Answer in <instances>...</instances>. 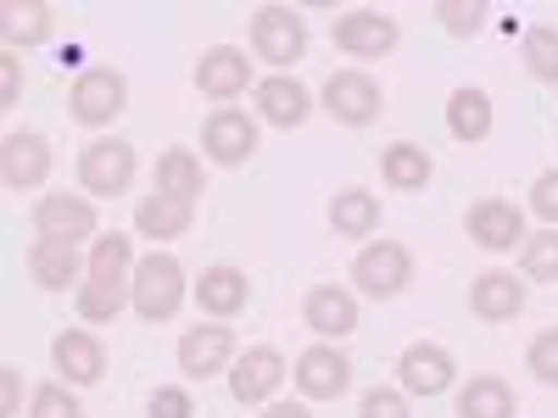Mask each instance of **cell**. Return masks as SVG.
Segmentation results:
<instances>
[{"instance_id":"obj_13","label":"cell","mask_w":558,"mask_h":418,"mask_svg":"<svg viewBox=\"0 0 558 418\" xmlns=\"http://www.w3.org/2000/svg\"><path fill=\"white\" fill-rule=\"evenodd\" d=\"M291 380H296L302 402H336V396H347V385H352V362H347V352H336L330 341H318V346H307V352L296 357Z\"/></svg>"},{"instance_id":"obj_10","label":"cell","mask_w":558,"mask_h":418,"mask_svg":"<svg viewBox=\"0 0 558 418\" xmlns=\"http://www.w3.org/2000/svg\"><path fill=\"white\" fill-rule=\"evenodd\" d=\"M279 385H286V357L274 346H246L235 362H229V396L241 407H268L279 402Z\"/></svg>"},{"instance_id":"obj_8","label":"cell","mask_w":558,"mask_h":418,"mask_svg":"<svg viewBox=\"0 0 558 418\" xmlns=\"http://www.w3.org/2000/svg\"><path fill=\"white\" fill-rule=\"evenodd\" d=\"M78 184L84 196H123L134 184V146L118 134H101L78 151Z\"/></svg>"},{"instance_id":"obj_22","label":"cell","mask_w":558,"mask_h":418,"mask_svg":"<svg viewBox=\"0 0 558 418\" xmlns=\"http://www.w3.org/2000/svg\"><path fill=\"white\" fill-rule=\"evenodd\" d=\"M246 302H252V285H246V273H241V268L218 262V268H207V273H202V285H196V307H202L213 323H229L235 312H246Z\"/></svg>"},{"instance_id":"obj_35","label":"cell","mask_w":558,"mask_h":418,"mask_svg":"<svg viewBox=\"0 0 558 418\" xmlns=\"http://www.w3.org/2000/svg\"><path fill=\"white\" fill-rule=\"evenodd\" d=\"M525 368H531L542 385H558V330H542V335L525 346Z\"/></svg>"},{"instance_id":"obj_32","label":"cell","mask_w":558,"mask_h":418,"mask_svg":"<svg viewBox=\"0 0 558 418\" xmlns=\"http://www.w3.org/2000/svg\"><path fill=\"white\" fill-rule=\"evenodd\" d=\"M520 273H525V279H542V285H553V279H558V229L525 235V246H520Z\"/></svg>"},{"instance_id":"obj_20","label":"cell","mask_w":558,"mask_h":418,"mask_svg":"<svg viewBox=\"0 0 558 418\" xmlns=\"http://www.w3.org/2000/svg\"><path fill=\"white\" fill-rule=\"evenodd\" d=\"M470 312L481 323H508L525 312V279H514L508 268H486L470 279Z\"/></svg>"},{"instance_id":"obj_17","label":"cell","mask_w":558,"mask_h":418,"mask_svg":"<svg viewBox=\"0 0 558 418\" xmlns=\"http://www.w3.org/2000/svg\"><path fill=\"white\" fill-rule=\"evenodd\" d=\"M252 101H257V118L274 123V128H302L313 118V96H307V84L291 78V73H268L257 78L252 89Z\"/></svg>"},{"instance_id":"obj_25","label":"cell","mask_w":558,"mask_h":418,"mask_svg":"<svg viewBox=\"0 0 558 418\" xmlns=\"http://www.w3.org/2000/svg\"><path fill=\"white\" fill-rule=\"evenodd\" d=\"M28 273H34V285H45V291L84 285L78 246H62V241H34V246H28Z\"/></svg>"},{"instance_id":"obj_24","label":"cell","mask_w":558,"mask_h":418,"mask_svg":"<svg viewBox=\"0 0 558 418\" xmlns=\"http://www.w3.org/2000/svg\"><path fill=\"white\" fill-rule=\"evenodd\" d=\"M492 96L486 89H475V84H458L452 96H447V134L452 139H463V146H475V139H486L492 134Z\"/></svg>"},{"instance_id":"obj_4","label":"cell","mask_w":558,"mask_h":418,"mask_svg":"<svg viewBox=\"0 0 558 418\" xmlns=\"http://www.w3.org/2000/svg\"><path fill=\"white\" fill-rule=\"evenodd\" d=\"M307 51V23L296 7H257L252 12V57L268 62L274 73H286Z\"/></svg>"},{"instance_id":"obj_3","label":"cell","mask_w":558,"mask_h":418,"mask_svg":"<svg viewBox=\"0 0 558 418\" xmlns=\"http://www.w3.org/2000/svg\"><path fill=\"white\" fill-rule=\"evenodd\" d=\"M129 107V78L118 67H84L68 89V112L84 128H112Z\"/></svg>"},{"instance_id":"obj_18","label":"cell","mask_w":558,"mask_h":418,"mask_svg":"<svg viewBox=\"0 0 558 418\" xmlns=\"http://www.w3.org/2000/svg\"><path fill=\"white\" fill-rule=\"evenodd\" d=\"M302 323L318 335V341H347L357 330V296L347 285H313L307 302H302Z\"/></svg>"},{"instance_id":"obj_19","label":"cell","mask_w":558,"mask_h":418,"mask_svg":"<svg viewBox=\"0 0 558 418\" xmlns=\"http://www.w3.org/2000/svg\"><path fill=\"white\" fill-rule=\"evenodd\" d=\"M196 89H202L207 101H235V96H246V89H257L246 51H235V45H213V51H202Z\"/></svg>"},{"instance_id":"obj_23","label":"cell","mask_w":558,"mask_h":418,"mask_svg":"<svg viewBox=\"0 0 558 418\" xmlns=\"http://www.w3.org/2000/svg\"><path fill=\"white\" fill-rule=\"evenodd\" d=\"M191 223H196V201H179V196H146L134 207L140 241H179L191 235Z\"/></svg>"},{"instance_id":"obj_30","label":"cell","mask_w":558,"mask_h":418,"mask_svg":"<svg viewBox=\"0 0 558 418\" xmlns=\"http://www.w3.org/2000/svg\"><path fill=\"white\" fill-rule=\"evenodd\" d=\"M157 196H179V201H196L202 196V157L196 151H162L157 157Z\"/></svg>"},{"instance_id":"obj_1","label":"cell","mask_w":558,"mask_h":418,"mask_svg":"<svg viewBox=\"0 0 558 418\" xmlns=\"http://www.w3.org/2000/svg\"><path fill=\"white\" fill-rule=\"evenodd\" d=\"M134 241L129 235H96L84 262V285H78V318L84 323H112L134 302Z\"/></svg>"},{"instance_id":"obj_5","label":"cell","mask_w":558,"mask_h":418,"mask_svg":"<svg viewBox=\"0 0 558 418\" xmlns=\"http://www.w3.org/2000/svg\"><path fill=\"white\" fill-rule=\"evenodd\" d=\"M352 285L375 302H391L413 285V257L402 241H368L357 257H352Z\"/></svg>"},{"instance_id":"obj_7","label":"cell","mask_w":558,"mask_h":418,"mask_svg":"<svg viewBox=\"0 0 558 418\" xmlns=\"http://www.w3.org/2000/svg\"><path fill=\"white\" fill-rule=\"evenodd\" d=\"M330 34H336V51H341V57H357V62H380V57H391V51H397V39H402L397 17H391V12H375V7H352V12H341Z\"/></svg>"},{"instance_id":"obj_38","label":"cell","mask_w":558,"mask_h":418,"mask_svg":"<svg viewBox=\"0 0 558 418\" xmlns=\"http://www.w3.org/2000/svg\"><path fill=\"white\" fill-rule=\"evenodd\" d=\"M531 212H536L547 229H558V168L542 173V179L531 184Z\"/></svg>"},{"instance_id":"obj_40","label":"cell","mask_w":558,"mask_h":418,"mask_svg":"<svg viewBox=\"0 0 558 418\" xmlns=\"http://www.w3.org/2000/svg\"><path fill=\"white\" fill-rule=\"evenodd\" d=\"M17 407H23V374L0 368V418H17Z\"/></svg>"},{"instance_id":"obj_41","label":"cell","mask_w":558,"mask_h":418,"mask_svg":"<svg viewBox=\"0 0 558 418\" xmlns=\"http://www.w3.org/2000/svg\"><path fill=\"white\" fill-rule=\"evenodd\" d=\"M263 418H313V413H307V402H268Z\"/></svg>"},{"instance_id":"obj_31","label":"cell","mask_w":558,"mask_h":418,"mask_svg":"<svg viewBox=\"0 0 558 418\" xmlns=\"http://www.w3.org/2000/svg\"><path fill=\"white\" fill-rule=\"evenodd\" d=\"M520 62H525V73H531L536 84H558V28H553V23L525 28V39H520Z\"/></svg>"},{"instance_id":"obj_26","label":"cell","mask_w":558,"mask_h":418,"mask_svg":"<svg viewBox=\"0 0 558 418\" xmlns=\"http://www.w3.org/2000/svg\"><path fill=\"white\" fill-rule=\"evenodd\" d=\"M51 28H57V7H51V0H7V7H0V34H7V51L51 39Z\"/></svg>"},{"instance_id":"obj_6","label":"cell","mask_w":558,"mask_h":418,"mask_svg":"<svg viewBox=\"0 0 558 418\" xmlns=\"http://www.w3.org/2000/svg\"><path fill=\"white\" fill-rule=\"evenodd\" d=\"M318 101H324V112H330L336 123H347V128H368V123L386 112L380 84L368 78L363 67H341V73H330V78H324V89H318Z\"/></svg>"},{"instance_id":"obj_15","label":"cell","mask_w":558,"mask_h":418,"mask_svg":"<svg viewBox=\"0 0 558 418\" xmlns=\"http://www.w3.org/2000/svg\"><path fill=\"white\" fill-rule=\"evenodd\" d=\"M452 374H458V362L436 341H413L397 357V391H408V396H441L452 385Z\"/></svg>"},{"instance_id":"obj_28","label":"cell","mask_w":558,"mask_h":418,"mask_svg":"<svg viewBox=\"0 0 558 418\" xmlns=\"http://www.w3.org/2000/svg\"><path fill=\"white\" fill-rule=\"evenodd\" d=\"M330 229L341 241H368L380 229V196H368V190H341L330 201Z\"/></svg>"},{"instance_id":"obj_27","label":"cell","mask_w":558,"mask_h":418,"mask_svg":"<svg viewBox=\"0 0 558 418\" xmlns=\"http://www.w3.org/2000/svg\"><path fill=\"white\" fill-rule=\"evenodd\" d=\"M430 151L413 146V139H397V146L380 151V179L391 184V190H425L430 184Z\"/></svg>"},{"instance_id":"obj_34","label":"cell","mask_w":558,"mask_h":418,"mask_svg":"<svg viewBox=\"0 0 558 418\" xmlns=\"http://www.w3.org/2000/svg\"><path fill=\"white\" fill-rule=\"evenodd\" d=\"M28 418H84V407H78V396H73V385H39L34 396H28Z\"/></svg>"},{"instance_id":"obj_21","label":"cell","mask_w":558,"mask_h":418,"mask_svg":"<svg viewBox=\"0 0 558 418\" xmlns=\"http://www.w3.org/2000/svg\"><path fill=\"white\" fill-rule=\"evenodd\" d=\"M51 362H57L62 385H96L107 374V346L89 330H62L51 341Z\"/></svg>"},{"instance_id":"obj_9","label":"cell","mask_w":558,"mask_h":418,"mask_svg":"<svg viewBox=\"0 0 558 418\" xmlns=\"http://www.w3.org/2000/svg\"><path fill=\"white\" fill-rule=\"evenodd\" d=\"M101 235V218L89 196H39L34 207V241H62V246H84Z\"/></svg>"},{"instance_id":"obj_2","label":"cell","mask_w":558,"mask_h":418,"mask_svg":"<svg viewBox=\"0 0 558 418\" xmlns=\"http://www.w3.org/2000/svg\"><path fill=\"white\" fill-rule=\"evenodd\" d=\"M184 296H191V285H184V268L173 251H146L134 262V302L129 307L146 323H168L184 307Z\"/></svg>"},{"instance_id":"obj_16","label":"cell","mask_w":558,"mask_h":418,"mask_svg":"<svg viewBox=\"0 0 558 418\" xmlns=\"http://www.w3.org/2000/svg\"><path fill=\"white\" fill-rule=\"evenodd\" d=\"M463 229H470V241L486 246V251H514L525 246V212L514 201H502V196H486L470 207V218H463Z\"/></svg>"},{"instance_id":"obj_11","label":"cell","mask_w":558,"mask_h":418,"mask_svg":"<svg viewBox=\"0 0 558 418\" xmlns=\"http://www.w3.org/2000/svg\"><path fill=\"white\" fill-rule=\"evenodd\" d=\"M51 139L34 134V128H12L0 139V184L7 190H39L45 179H51Z\"/></svg>"},{"instance_id":"obj_37","label":"cell","mask_w":558,"mask_h":418,"mask_svg":"<svg viewBox=\"0 0 558 418\" xmlns=\"http://www.w3.org/2000/svg\"><path fill=\"white\" fill-rule=\"evenodd\" d=\"M146 413L151 418H196V402H191V391H184V385H157L151 402H146Z\"/></svg>"},{"instance_id":"obj_36","label":"cell","mask_w":558,"mask_h":418,"mask_svg":"<svg viewBox=\"0 0 558 418\" xmlns=\"http://www.w3.org/2000/svg\"><path fill=\"white\" fill-rule=\"evenodd\" d=\"M357 418H413V413H408V391H391V385L363 391V402H357Z\"/></svg>"},{"instance_id":"obj_14","label":"cell","mask_w":558,"mask_h":418,"mask_svg":"<svg viewBox=\"0 0 558 418\" xmlns=\"http://www.w3.org/2000/svg\"><path fill=\"white\" fill-rule=\"evenodd\" d=\"M202 151H207L218 168L252 162V151H257V118L241 112V107H218V112L202 123Z\"/></svg>"},{"instance_id":"obj_29","label":"cell","mask_w":558,"mask_h":418,"mask_svg":"<svg viewBox=\"0 0 558 418\" xmlns=\"http://www.w3.org/2000/svg\"><path fill=\"white\" fill-rule=\"evenodd\" d=\"M514 391L497 374H475L470 385L458 391V418H514Z\"/></svg>"},{"instance_id":"obj_12","label":"cell","mask_w":558,"mask_h":418,"mask_svg":"<svg viewBox=\"0 0 558 418\" xmlns=\"http://www.w3.org/2000/svg\"><path fill=\"white\" fill-rule=\"evenodd\" d=\"M179 374L184 380H207V374H223L229 362H235V330L229 323H196V330L179 335Z\"/></svg>"},{"instance_id":"obj_39","label":"cell","mask_w":558,"mask_h":418,"mask_svg":"<svg viewBox=\"0 0 558 418\" xmlns=\"http://www.w3.org/2000/svg\"><path fill=\"white\" fill-rule=\"evenodd\" d=\"M23 96V62L17 51H0V107H17Z\"/></svg>"},{"instance_id":"obj_33","label":"cell","mask_w":558,"mask_h":418,"mask_svg":"<svg viewBox=\"0 0 558 418\" xmlns=\"http://www.w3.org/2000/svg\"><path fill=\"white\" fill-rule=\"evenodd\" d=\"M436 17H441V28L447 34H475V28H486V17H492V0H436Z\"/></svg>"}]
</instances>
